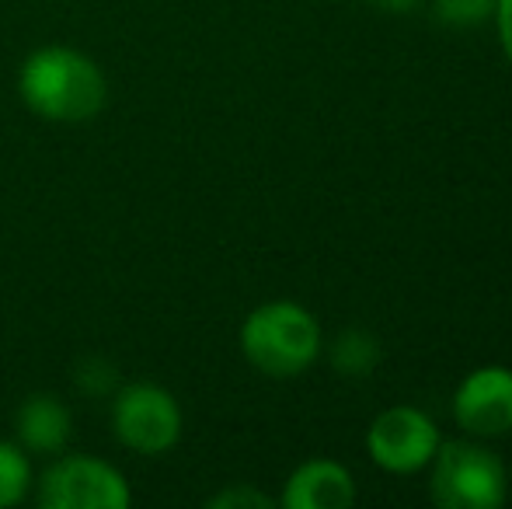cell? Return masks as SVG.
Here are the masks:
<instances>
[{
    "instance_id": "obj_1",
    "label": "cell",
    "mask_w": 512,
    "mask_h": 509,
    "mask_svg": "<svg viewBox=\"0 0 512 509\" xmlns=\"http://www.w3.org/2000/svg\"><path fill=\"white\" fill-rule=\"evenodd\" d=\"M21 102L49 123H88L105 109L108 84L91 56L70 46H42L21 63Z\"/></svg>"
},
{
    "instance_id": "obj_2",
    "label": "cell",
    "mask_w": 512,
    "mask_h": 509,
    "mask_svg": "<svg viewBox=\"0 0 512 509\" xmlns=\"http://www.w3.org/2000/svg\"><path fill=\"white\" fill-rule=\"evenodd\" d=\"M241 349L265 377H297L321 353V328L314 314L290 300H272L241 325Z\"/></svg>"
},
{
    "instance_id": "obj_3",
    "label": "cell",
    "mask_w": 512,
    "mask_h": 509,
    "mask_svg": "<svg viewBox=\"0 0 512 509\" xmlns=\"http://www.w3.org/2000/svg\"><path fill=\"white\" fill-rule=\"evenodd\" d=\"M432 499L443 509H499L506 503V468L478 443H443L432 454Z\"/></svg>"
},
{
    "instance_id": "obj_4",
    "label": "cell",
    "mask_w": 512,
    "mask_h": 509,
    "mask_svg": "<svg viewBox=\"0 0 512 509\" xmlns=\"http://www.w3.org/2000/svg\"><path fill=\"white\" fill-rule=\"evenodd\" d=\"M112 429L136 454H164L182 436V408L157 384H129L115 394Z\"/></svg>"
},
{
    "instance_id": "obj_5",
    "label": "cell",
    "mask_w": 512,
    "mask_h": 509,
    "mask_svg": "<svg viewBox=\"0 0 512 509\" xmlns=\"http://www.w3.org/2000/svg\"><path fill=\"white\" fill-rule=\"evenodd\" d=\"M129 503L126 478L95 457H63L39 489V506L46 509H129Z\"/></svg>"
},
{
    "instance_id": "obj_6",
    "label": "cell",
    "mask_w": 512,
    "mask_h": 509,
    "mask_svg": "<svg viewBox=\"0 0 512 509\" xmlns=\"http://www.w3.org/2000/svg\"><path fill=\"white\" fill-rule=\"evenodd\" d=\"M439 447V433L432 426V419L418 408L398 405L387 408L384 415H377L366 433V450L370 457L380 464L384 471H394V475H408V471H418L432 461Z\"/></svg>"
},
{
    "instance_id": "obj_7",
    "label": "cell",
    "mask_w": 512,
    "mask_h": 509,
    "mask_svg": "<svg viewBox=\"0 0 512 509\" xmlns=\"http://www.w3.org/2000/svg\"><path fill=\"white\" fill-rule=\"evenodd\" d=\"M453 419L474 436H502L512 429V370L481 367L453 394Z\"/></svg>"
},
{
    "instance_id": "obj_8",
    "label": "cell",
    "mask_w": 512,
    "mask_h": 509,
    "mask_svg": "<svg viewBox=\"0 0 512 509\" xmlns=\"http://www.w3.org/2000/svg\"><path fill=\"white\" fill-rule=\"evenodd\" d=\"M352 503H356L352 475L335 461L300 464L283 492L286 509H345Z\"/></svg>"
},
{
    "instance_id": "obj_9",
    "label": "cell",
    "mask_w": 512,
    "mask_h": 509,
    "mask_svg": "<svg viewBox=\"0 0 512 509\" xmlns=\"http://www.w3.org/2000/svg\"><path fill=\"white\" fill-rule=\"evenodd\" d=\"M18 440L32 454H56L70 440V412L53 394H32L18 408Z\"/></svg>"
},
{
    "instance_id": "obj_10",
    "label": "cell",
    "mask_w": 512,
    "mask_h": 509,
    "mask_svg": "<svg viewBox=\"0 0 512 509\" xmlns=\"http://www.w3.org/2000/svg\"><path fill=\"white\" fill-rule=\"evenodd\" d=\"M28 485H32V468L25 447L0 440V509L18 506L28 496Z\"/></svg>"
},
{
    "instance_id": "obj_11",
    "label": "cell",
    "mask_w": 512,
    "mask_h": 509,
    "mask_svg": "<svg viewBox=\"0 0 512 509\" xmlns=\"http://www.w3.org/2000/svg\"><path fill=\"white\" fill-rule=\"evenodd\" d=\"M380 349H377V339L366 332H342L335 342V349H331V360H335L338 374H370L373 363H377Z\"/></svg>"
},
{
    "instance_id": "obj_12",
    "label": "cell",
    "mask_w": 512,
    "mask_h": 509,
    "mask_svg": "<svg viewBox=\"0 0 512 509\" xmlns=\"http://www.w3.org/2000/svg\"><path fill=\"white\" fill-rule=\"evenodd\" d=\"M209 509H272V499L265 492H255L248 485H234V489L220 492L206 503Z\"/></svg>"
},
{
    "instance_id": "obj_13",
    "label": "cell",
    "mask_w": 512,
    "mask_h": 509,
    "mask_svg": "<svg viewBox=\"0 0 512 509\" xmlns=\"http://www.w3.org/2000/svg\"><path fill=\"white\" fill-rule=\"evenodd\" d=\"M488 11V0H443V14L450 21H478Z\"/></svg>"
},
{
    "instance_id": "obj_14",
    "label": "cell",
    "mask_w": 512,
    "mask_h": 509,
    "mask_svg": "<svg viewBox=\"0 0 512 509\" xmlns=\"http://www.w3.org/2000/svg\"><path fill=\"white\" fill-rule=\"evenodd\" d=\"M495 18H499V39L502 49L512 60V0H495Z\"/></svg>"
},
{
    "instance_id": "obj_15",
    "label": "cell",
    "mask_w": 512,
    "mask_h": 509,
    "mask_svg": "<svg viewBox=\"0 0 512 509\" xmlns=\"http://www.w3.org/2000/svg\"><path fill=\"white\" fill-rule=\"evenodd\" d=\"M384 4H391V7H394V11H401V7H408V4H411V0H384Z\"/></svg>"
}]
</instances>
